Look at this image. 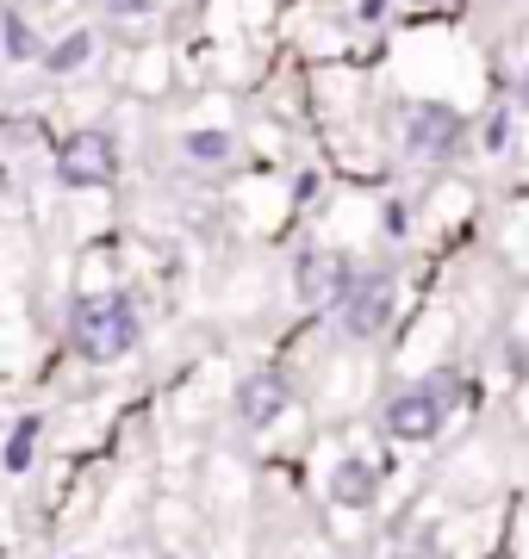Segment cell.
Returning <instances> with one entry per match:
<instances>
[{"label": "cell", "mask_w": 529, "mask_h": 559, "mask_svg": "<svg viewBox=\"0 0 529 559\" xmlns=\"http://www.w3.org/2000/svg\"><path fill=\"white\" fill-rule=\"evenodd\" d=\"M461 138H468V119H461L455 106H443V100L405 106V143L418 150V156H448Z\"/></svg>", "instance_id": "cell-5"}, {"label": "cell", "mask_w": 529, "mask_h": 559, "mask_svg": "<svg viewBox=\"0 0 529 559\" xmlns=\"http://www.w3.org/2000/svg\"><path fill=\"white\" fill-rule=\"evenodd\" d=\"M38 429H44L38 417H25L20 429L7 436V473H25V466H32V448H38Z\"/></svg>", "instance_id": "cell-12"}, {"label": "cell", "mask_w": 529, "mask_h": 559, "mask_svg": "<svg viewBox=\"0 0 529 559\" xmlns=\"http://www.w3.org/2000/svg\"><path fill=\"white\" fill-rule=\"evenodd\" d=\"M143 336L131 293H82L69 311V342L82 348V360H119L131 355Z\"/></svg>", "instance_id": "cell-1"}, {"label": "cell", "mask_w": 529, "mask_h": 559, "mask_svg": "<svg viewBox=\"0 0 529 559\" xmlns=\"http://www.w3.org/2000/svg\"><path fill=\"white\" fill-rule=\"evenodd\" d=\"M87 57H94V38H87V32H69L62 44H50V50H44V69H50V75H75Z\"/></svg>", "instance_id": "cell-9"}, {"label": "cell", "mask_w": 529, "mask_h": 559, "mask_svg": "<svg viewBox=\"0 0 529 559\" xmlns=\"http://www.w3.org/2000/svg\"><path fill=\"white\" fill-rule=\"evenodd\" d=\"M524 94H529V81H524Z\"/></svg>", "instance_id": "cell-18"}, {"label": "cell", "mask_w": 529, "mask_h": 559, "mask_svg": "<svg viewBox=\"0 0 529 559\" xmlns=\"http://www.w3.org/2000/svg\"><path fill=\"white\" fill-rule=\"evenodd\" d=\"M168 559H187V554H168Z\"/></svg>", "instance_id": "cell-17"}, {"label": "cell", "mask_w": 529, "mask_h": 559, "mask_svg": "<svg viewBox=\"0 0 529 559\" xmlns=\"http://www.w3.org/2000/svg\"><path fill=\"white\" fill-rule=\"evenodd\" d=\"M355 20H367V25L387 20V0H362V13H355Z\"/></svg>", "instance_id": "cell-15"}, {"label": "cell", "mask_w": 529, "mask_h": 559, "mask_svg": "<svg viewBox=\"0 0 529 559\" xmlns=\"http://www.w3.org/2000/svg\"><path fill=\"white\" fill-rule=\"evenodd\" d=\"M486 143H492V150H505V143H510V119H505V112L486 124Z\"/></svg>", "instance_id": "cell-14"}, {"label": "cell", "mask_w": 529, "mask_h": 559, "mask_svg": "<svg viewBox=\"0 0 529 559\" xmlns=\"http://www.w3.org/2000/svg\"><path fill=\"white\" fill-rule=\"evenodd\" d=\"M0 25H7V57H13V62H32V57H38V62H44V44H38V32L25 25V13H7Z\"/></svg>", "instance_id": "cell-11"}, {"label": "cell", "mask_w": 529, "mask_h": 559, "mask_svg": "<svg viewBox=\"0 0 529 559\" xmlns=\"http://www.w3.org/2000/svg\"><path fill=\"white\" fill-rule=\"evenodd\" d=\"M286 404H293V385H286V373H274V367H256V373L237 385V417H244L249 429H268Z\"/></svg>", "instance_id": "cell-6"}, {"label": "cell", "mask_w": 529, "mask_h": 559, "mask_svg": "<svg viewBox=\"0 0 529 559\" xmlns=\"http://www.w3.org/2000/svg\"><path fill=\"white\" fill-rule=\"evenodd\" d=\"M181 156L200 162V168H219V162H231V131H187Z\"/></svg>", "instance_id": "cell-10"}, {"label": "cell", "mask_w": 529, "mask_h": 559, "mask_svg": "<svg viewBox=\"0 0 529 559\" xmlns=\"http://www.w3.org/2000/svg\"><path fill=\"white\" fill-rule=\"evenodd\" d=\"M374 491H380V473H374L367 460H355V454L330 473V498L343 503V510H367V503H374Z\"/></svg>", "instance_id": "cell-8"}, {"label": "cell", "mask_w": 529, "mask_h": 559, "mask_svg": "<svg viewBox=\"0 0 529 559\" xmlns=\"http://www.w3.org/2000/svg\"><path fill=\"white\" fill-rule=\"evenodd\" d=\"M106 7H113V13H119V20H143V13H150V7H156V0H106Z\"/></svg>", "instance_id": "cell-13"}, {"label": "cell", "mask_w": 529, "mask_h": 559, "mask_svg": "<svg viewBox=\"0 0 529 559\" xmlns=\"http://www.w3.org/2000/svg\"><path fill=\"white\" fill-rule=\"evenodd\" d=\"M330 318H337L343 336L374 342L392 323V280L380 274V267H349L343 293H337V305H330Z\"/></svg>", "instance_id": "cell-3"}, {"label": "cell", "mask_w": 529, "mask_h": 559, "mask_svg": "<svg viewBox=\"0 0 529 559\" xmlns=\"http://www.w3.org/2000/svg\"><path fill=\"white\" fill-rule=\"evenodd\" d=\"M411 7H430V0H411Z\"/></svg>", "instance_id": "cell-16"}, {"label": "cell", "mask_w": 529, "mask_h": 559, "mask_svg": "<svg viewBox=\"0 0 529 559\" xmlns=\"http://www.w3.org/2000/svg\"><path fill=\"white\" fill-rule=\"evenodd\" d=\"M455 399H461V380H455V373H436V380H424V385L392 392L387 411H380V423H387L392 441H436L443 423H448V411H455Z\"/></svg>", "instance_id": "cell-2"}, {"label": "cell", "mask_w": 529, "mask_h": 559, "mask_svg": "<svg viewBox=\"0 0 529 559\" xmlns=\"http://www.w3.org/2000/svg\"><path fill=\"white\" fill-rule=\"evenodd\" d=\"M57 180L62 187H113L119 180V150L106 131H75V138H62L57 150Z\"/></svg>", "instance_id": "cell-4"}, {"label": "cell", "mask_w": 529, "mask_h": 559, "mask_svg": "<svg viewBox=\"0 0 529 559\" xmlns=\"http://www.w3.org/2000/svg\"><path fill=\"white\" fill-rule=\"evenodd\" d=\"M343 280H349V261L325 255V249H306V255L293 261V293L306 305H337V293H343Z\"/></svg>", "instance_id": "cell-7"}]
</instances>
